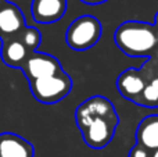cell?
<instances>
[{
    "mask_svg": "<svg viewBox=\"0 0 158 157\" xmlns=\"http://www.w3.org/2000/svg\"><path fill=\"white\" fill-rule=\"evenodd\" d=\"M115 43L125 54L131 57H143L148 54L158 43V32L153 25L129 21L115 31Z\"/></svg>",
    "mask_w": 158,
    "mask_h": 157,
    "instance_id": "cell-1",
    "label": "cell"
},
{
    "mask_svg": "<svg viewBox=\"0 0 158 157\" xmlns=\"http://www.w3.org/2000/svg\"><path fill=\"white\" fill-rule=\"evenodd\" d=\"M29 85L31 92L38 102L53 104L60 102L69 93L72 88V81L65 72L61 71L52 77L29 81Z\"/></svg>",
    "mask_w": 158,
    "mask_h": 157,
    "instance_id": "cell-2",
    "label": "cell"
},
{
    "mask_svg": "<svg viewBox=\"0 0 158 157\" xmlns=\"http://www.w3.org/2000/svg\"><path fill=\"white\" fill-rule=\"evenodd\" d=\"M101 36V24L92 15L77 18L67 29V43L71 49L82 52L93 47Z\"/></svg>",
    "mask_w": 158,
    "mask_h": 157,
    "instance_id": "cell-3",
    "label": "cell"
},
{
    "mask_svg": "<svg viewBox=\"0 0 158 157\" xmlns=\"http://www.w3.org/2000/svg\"><path fill=\"white\" fill-rule=\"evenodd\" d=\"M29 81L56 75L63 71L57 58L46 53H32L21 67Z\"/></svg>",
    "mask_w": 158,
    "mask_h": 157,
    "instance_id": "cell-4",
    "label": "cell"
},
{
    "mask_svg": "<svg viewBox=\"0 0 158 157\" xmlns=\"http://www.w3.org/2000/svg\"><path fill=\"white\" fill-rule=\"evenodd\" d=\"M117 125L118 118H94L89 127L82 131V135L90 147L101 149L111 142Z\"/></svg>",
    "mask_w": 158,
    "mask_h": 157,
    "instance_id": "cell-5",
    "label": "cell"
},
{
    "mask_svg": "<svg viewBox=\"0 0 158 157\" xmlns=\"http://www.w3.org/2000/svg\"><path fill=\"white\" fill-rule=\"evenodd\" d=\"M25 28L22 11L13 3L6 2L0 7V38L4 40L15 39Z\"/></svg>",
    "mask_w": 158,
    "mask_h": 157,
    "instance_id": "cell-6",
    "label": "cell"
},
{
    "mask_svg": "<svg viewBox=\"0 0 158 157\" xmlns=\"http://www.w3.org/2000/svg\"><path fill=\"white\" fill-rule=\"evenodd\" d=\"M67 0H32L31 11L36 22L53 24L65 14Z\"/></svg>",
    "mask_w": 158,
    "mask_h": 157,
    "instance_id": "cell-7",
    "label": "cell"
},
{
    "mask_svg": "<svg viewBox=\"0 0 158 157\" xmlns=\"http://www.w3.org/2000/svg\"><path fill=\"white\" fill-rule=\"evenodd\" d=\"M33 146L17 134H0V157H33Z\"/></svg>",
    "mask_w": 158,
    "mask_h": 157,
    "instance_id": "cell-8",
    "label": "cell"
},
{
    "mask_svg": "<svg viewBox=\"0 0 158 157\" xmlns=\"http://www.w3.org/2000/svg\"><path fill=\"white\" fill-rule=\"evenodd\" d=\"M137 145L146 150L158 149V116L146 117L136 131Z\"/></svg>",
    "mask_w": 158,
    "mask_h": 157,
    "instance_id": "cell-9",
    "label": "cell"
},
{
    "mask_svg": "<svg viewBox=\"0 0 158 157\" xmlns=\"http://www.w3.org/2000/svg\"><path fill=\"white\" fill-rule=\"evenodd\" d=\"M117 85L123 97L135 100L143 92L146 83L136 70H128V71L121 74V77L118 78Z\"/></svg>",
    "mask_w": 158,
    "mask_h": 157,
    "instance_id": "cell-10",
    "label": "cell"
},
{
    "mask_svg": "<svg viewBox=\"0 0 158 157\" xmlns=\"http://www.w3.org/2000/svg\"><path fill=\"white\" fill-rule=\"evenodd\" d=\"M28 57V50L24 45L21 43L18 38L10 39V40L3 42L2 47V58L8 67L14 68H21L24 61Z\"/></svg>",
    "mask_w": 158,
    "mask_h": 157,
    "instance_id": "cell-11",
    "label": "cell"
},
{
    "mask_svg": "<svg viewBox=\"0 0 158 157\" xmlns=\"http://www.w3.org/2000/svg\"><path fill=\"white\" fill-rule=\"evenodd\" d=\"M83 104L86 106V108L90 111V114L94 118H118L117 113L114 110V106L106 97L101 96L90 97Z\"/></svg>",
    "mask_w": 158,
    "mask_h": 157,
    "instance_id": "cell-12",
    "label": "cell"
},
{
    "mask_svg": "<svg viewBox=\"0 0 158 157\" xmlns=\"http://www.w3.org/2000/svg\"><path fill=\"white\" fill-rule=\"evenodd\" d=\"M18 36H19L18 39L21 40V43L27 47V50H31V52H33V50L40 45V39H42L40 32H39L36 28H29V27L27 28L25 27Z\"/></svg>",
    "mask_w": 158,
    "mask_h": 157,
    "instance_id": "cell-13",
    "label": "cell"
},
{
    "mask_svg": "<svg viewBox=\"0 0 158 157\" xmlns=\"http://www.w3.org/2000/svg\"><path fill=\"white\" fill-rule=\"evenodd\" d=\"M139 96H142V100H139L142 104H146V106L158 104V91L156 88H153L151 85H146L144 89H143V92L139 95Z\"/></svg>",
    "mask_w": 158,
    "mask_h": 157,
    "instance_id": "cell-14",
    "label": "cell"
},
{
    "mask_svg": "<svg viewBox=\"0 0 158 157\" xmlns=\"http://www.w3.org/2000/svg\"><path fill=\"white\" fill-rule=\"evenodd\" d=\"M129 157H150V152L146 150L144 147L136 145L135 147H132L131 153H129Z\"/></svg>",
    "mask_w": 158,
    "mask_h": 157,
    "instance_id": "cell-15",
    "label": "cell"
},
{
    "mask_svg": "<svg viewBox=\"0 0 158 157\" xmlns=\"http://www.w3.org/2000/svg\"><path fill=\"white\" fill-rule=\"evenodd\" d=\"M82 2L87 3V4H100V3H104L107 0H82Z\"/></svg>",
    "mask_w": 158,
    "mask_h": 157,
    "instance_id": "cell-16",
    "label": "cell"
},
{
    "mask_svg": "<svg viewBox=\"0 0 158 157\" xmlns=\"http://www.w3.org/2000/svg\"><path fill=\"white\" fill-rule=\"evenodd\" d=\"M151 86H153V88H156L157 91H158V78L153 79V82H151Z\"/></svg>",
    "mask_w": 158,
    "mask_h": 157,
    "instance_id": "cell-17",
    "label": "cell"
},
{
    "mask_svg": "<svg viewBox=\"0 0 158 157\" xmlns=\"http://www.w3.org/2000/svg\"><path fill=\"white\" fill-rule=\"evenodd\" d=\"M150 157H158V149L157 150H153V153L150 155Z\"/></svg>",
    "mask_w": 158,
    "mask_h": 157,
    "instance_id": "cell-18",
    "label": "cell"
},
{
    "mask_svg": "<svg viewBox=\"0 0 158 157\" xmlns=\"http://www.w3.org/2000/svg\"><path fill=\"white\" fill-rule=\"evenodd\" d=\"M6 2H7V0H0V7H2V6H3V4H4V3H6Z\"/></svg>",
    "mask_w": 158,
    "mask_h": 157,
    "instance_id": "cell-19",
    "label": "cell"
}]
</instances>
